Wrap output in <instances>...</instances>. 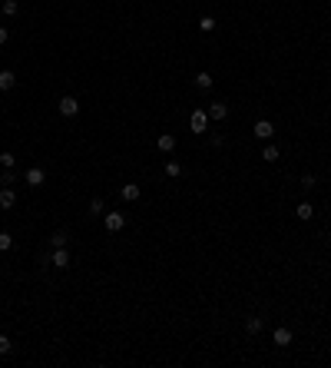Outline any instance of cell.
Segmentation results:
<instances>
[{"instance_id": "14", "label": "cell", "mask_w": 331, "mask_h": 368, "mask_svg": "<svg viewBox=\"0 0 331 368\" xmlns=\"http://www.w3.org/2000/svg\"><path fill=\"white\" fill-rule=\"evenodd\" d=\"M212 83H215V80H212V73H196V87H199V90H209V87H212Z\"/></svg>"}, {"instance_id": "12", "label": "cell", "mask_w": 331, "mask_h": 368, "mask_svg": "<svg viewBox=\"0 0 331 368\" xmlns=\"http://www.w3.org/2000/svg\"><path fill=\"white\" fill-rule=\"evenodd\" d=\"M295 212H298V219H301V222H308L314 216V206L312 203H298V209H295Z\"/></svg>"}, {"instance_id": "10", "label": "cell", "mask_w": 331, "mask_h": 368, "mask_svg": "<svg viewBox=\"0 0 331 368\" xmlns=\"http://www.w3.org/2000/svg\"><path fill=\"white\" fill-rule=\"evenodd\" d=\"M272 338H275L278 349H285V345H292V329H275V335H272Z\"/></svg>"}, {"instance_id": "6", "label": "cell", "mask_w": 331, "mask_h": 368, "mask_svg": "<svg viewBox=\"0 0 331 368\" xmlns=\"http://www.w3.org/2000/svg\"><path fill=\"white\" fill-rule=\"evenodd\" d=\"M272 133H275V126H272L268 120H258L255 123V136L258 140H272Z\"/></svg>"}, {"instance_id": "18", "label": "cell", "mask_w": 331, "mask_h": 368, "mask_svg": "<svg viewBox=\"0 0 331 368\" xmlns=\"http://www.w3.org/2000/svg\"><path fill=\"white\" fill-rule=\"evenodd\" d=\"M14 249V236L10 232H0V252H10Z\"/></svg>"}, {"instance_id": "26", "label": "cell", "mask_w": 331, "mask_h": 368, "mask_svg": "<svg viewBox=\"0 0 331 368\" xmlns=\"http://www.w3.org/2000/svg\"><path fill=\"white\" fill-rule=\"evenodd\" d=\"M7 37H10V34H7V27H0V43H7Z\"/></svg>"}, {"instance_id": "9", "label": "cell", "mask_w": 331, "mask_h": 368, "mask_svg": "<svg viewBox=\"0 0 331 368\" xmlns=\"http://www.w3.org/2000/svg\"><path fill=\"white\" fill-rule=\"evenodd\" d=\"M119 196H123L126 203H136V199H139V186H136V183H126L123 189H119Z\"/></svg>"}, {"instance_id": "17", "label": "cell", "mask_w": 331, "mask_h": 368, "mask_svg": "<svg viewBox=\"0 0 331 368\" xmlns=\"http://www.w3.org/2000/svg\"><path fill=\"white\" fill-rule=\"evenodd\" d=\"M245 332H248V335H255V332H262V318H258V315H252V318L245 322Z\"/></svg>"}, {"instance_id": "11", "label": "cell", "mask_w": 331, "mask_h": 368, "mask_svg": "<svg viewBox=\"0 0 331 368\" xmlns=\"http://www.w3.org/2000/svg\"><path fill=\"white\" fill-rule=\"evenodd\" d=\"M156 146L163 149V153H172V149H176V136H172V133H163V136L156 140Z\"/></svg>"}, {"instance_id": "13", "label": "cell", "mask_w": 331, "mask_h": 368, "mask_svg": "<svg viewBox=\"0 0 331 368\" xmlns=\"http://www.w3.org/2000/svg\"><path fill=\"white\" fill-rule=\"evenodd\" d=\"M14 83H17V76L10 70H0V90H14Z\"/></svg>"}, {"instance_id": "5", "label": "cell", "mask_w": 331, "mask_h": 368, "mask_svg": "<svg viewBox=\"0 0 331 368\" xmlns=\"http://www.w3.org/2000/svg\"><path fill=\"white\" fill-rule=\"evenodd\" d=\"M189 123H192V129H196V133H205V126H209V113L196 110V113H192V120H189Z\"/></svg>"}, {"instance_id": "25", "label": "cell", "mask_w": 331, "mask_h": 368, "mask_svg": "<svg viewBox=\"0 0 331 368\" xmlns=\"http://www.w3.org/2000/svg\"><path fill=\"white\" fill-rule=\"evenodd\" d=\"M301 186H305V189H314V176H312V173L301 176Z\"/></svg>"}, {"instance_id": "7", "label": "cell", "mask_w": 331, "mask_h": 368, "mask_svg": "<svg viewBox=\"0 0 331 368\" xmlns=\"http://www.w3.org/2000/svg\"><path fill=\"white\" fill-rule=\"evenodd\" d=\"M225 116H229V106L225 103H219V100L209 103V120H225Z\"/></svg>"}, {"instance_id": "3", "label": "cell", "mask_w": 331, "mask_h": 368, "mask_svg": "<svg viewBox=\"0 0 331 368\" xmlns=\"http://www.w3.org/2000/svg\"><path fill=\"white\" fill-rule=\"evenodd\" d=\"M50 265H56V269H66L70 265V252L60 245V249H53V256H50Z\"/></svg>"}, {"instance_id": "22", "label": "cell", "mask_w": 331, "mask_h": 368, "mask_svg": "<svg viewBox=\"0 0 331 368\" xmlns=\"http://www.w3.org/2000/svg\"><path fill=\"white\" fill-rule=\"evenodd\" d=\"M50 245H53V249L66 245V232H63V229H60V232H53V236H50Z\"/></svg>"}, {"instance_id": "8", "label": "cell", "mask_w": 331, "mask_h": 368, "mask_svg": "<svg viewBox=\"0 0 331 368\" xmlns=\"http://www.w3.org/2000/svg\"><path fill=\"white\" fill-rule=\"evenodd\" d=\"M14 203H17L14 189H10V186H3V189H0V209H14Z\"/></svg>"}, {"instance_id": "2", "label": "cell", "mask_w": 331, "mask_h": 368, "mask_svg": "<svg viewBox=\"0 0 331 368\" xmlns=\"http://www.w3.org/2000/svg\"><path fill=\"white\" fill-rule=\"evenodd\" d=\"M80 113V100L76 96H60V116H76Z\"/></svg>"}, {"instance_id": "19", "label": "cell", "mask_w": 331, "mask_h": 368, "mask_svg": "<svg viewBox=\"0 0 331 368\" xmlns=\"http://www.w3.org/2000/svg\"><path fill=\"white\" fill-rule=\"evenodd\" d=\"M262 159H265V163H275V159H278V149L272 146V143H268V146L262 149Z\"/></svg>"}, {"instance_id": "20", "label": "cell", "mask_w": 331, "mask_h": 368, "mask_svg": "<svg viewBox=\"0 0 331 368\" xmlns=\"http://www.w3.org/2000/svg\"><path fill=\"white\" fill-rule=\"evenodd\" d=\"M103 209H106V206H103V199H99V196H93V199H90V212H93V216H103Z\"/></svg>"}, {"instance_id": "24", "label": "cell", "mask_w": 331, "mask_h": 368, "mask_svg": "<svg viewBox=\"0 0 331 368\" xmlns=\"http://www.w3.org/2000/svg\"><path fill=\"white\" fill-rule=\"evenodd\" d=\"M10 349H14V345H10V338H7V335H0V355H7Z\"/></svg>"}, {"instance_id": "23", "label": "cell", "mask_w": 331, "mask_h": 368, "mask_svg": "<svg viewBox=\"0 0 331 368\" xmlns=\"http://www.w3.org/2000/svg\"><path fill=\"white\" fill-rule=\"evenodd\" d=\"M0 163H3V169H14L17 156H14V153H0Z\"/></svg>"}, {"instance_id": "15", "label": "cell", "mask_w": 331, "mask_h": 368, "mask_svg": "<svg viewBox=\"0 0 331 368\" xmlns=\"http://www.w3.org/2000/svg\"><path fill=\"white\" fill-rule=\"evenodd\" d=\"M166 176H172V179H179V176H182V166L176 163V159H169V163H166Z\"/></svg>"}, {"instance_id": "16", "label": "cell", "mask_w": 331, "mask_h": 368, "mask_svg": "<svg viewBox=\"0 0 331 368\" xmlns=\"http://www.w3.org/2000/svg\"><path fill=\"white\" fill-rule=\"evenodd\" d=\"M17 10H20L17 0H3V17H17Z\"/></svg>"}, {"instance_id": "1", "label": "cell", "mask_w": 331, "mask_h": 368, "mask_svg": "<svg viewBox=\"0 0 331 368\" xmlns=\"http://www.w3.org/2000/svg\"><path fill=\"white\" fill-rule=\"evenodd\" d=\"M103 226H106L110 232H119V229L126 226V216H123V212H103Z\"/></svg>"}, {"instance_id": "21", "label": "cell", "mask_w": 331, "mask_h": 368, "mask_svg": "<svg viewBox=\"0 0 331 368\" xmlns=\"http://www.w3.org/2000/svg\"><path fill=\"white\" fill-rule=\"evenodd\" d=\"M199 30H202V34H212V30H215V17H202L199 20Z\"/></svg>"}, {"instance_id": "4", "label": "cell", "mask_w": 331, "mask_h": 368, "mask_svg": "<svg viewBox=\"0 0 331 368\" xmlns=\"http://www.w3.org/2000/svg\"><path fill=\"white\" fill-rule=\"evenodd\" d=\"M27 183L30 186H43L47 183V173H43L40 166H30V169H27Z\"/></svg>"}]
</instances>
